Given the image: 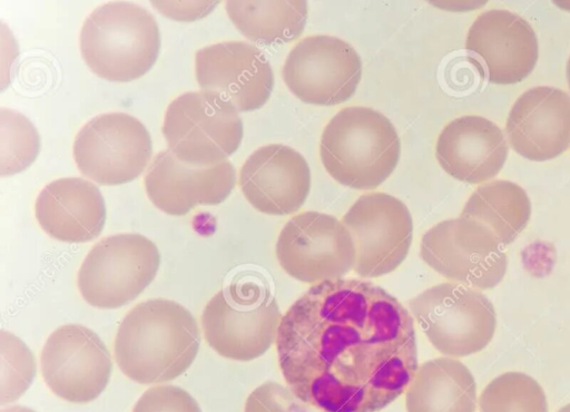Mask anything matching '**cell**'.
<instances>
[{
    "instance_id": "10",
    "label": "cell",
    "mask_w": 570,
    "mask_h": 412,
    "mask_svg": "<svg viewBox=\"0 0 570 412\" xmlns=\"http://www.w3.org/2000/svg\"><path fill=\"white\" fill-rule=\"evenodd\" d=\"M153 153L144 124L125 112L101 114L86 122L73 143L80 173L100 185H120L137 178Z\"/></svg>"
},
{
    "instance_id": "30",
    "label": "cell",
    "mask_w": 570,
    "mask_h": 412,
    "mask_svg": "<svg viewBox=\"0 0 570 412\" xmlns=\"http://www.w3.org/2000/svg\"><path fill=\"white\" fill-rule=\"evenodd\" d=\"M0 412H36L29 408L21 406V405H12L9 408L1 409Z\"/></svg>"
},
{
    "instance_id": "4",
    "label": "cell",
    "mask_w": 570,
    "mask_h": 412,
    "mask_svg": "<svg viewBox=\"0 0 570 412\" xmlns=\"http://www.w3.org/2000/svg\"><path fill=\"white\" fill-rule=\"evenodd\" d=\"M281 318L265 278L242 274L209 300L202 314V326L215 352L246 362L262 356L276 341Z\"/></svg>"
},
{
    "instance_id": "18",
    "label": "cell",
    "mask_w": 570,
    "mask_h": 412,
    "mask_svg": "<svg viewBox=\"0 0 570 412\" xmlns=\"http://www.w3.org/2000/svg\"><path fill=\"white\" fill-rule=\"evenodd\" d=\"M236 171L229 160L210 167L180 161L169 149L158 153L145 176L151 203L166 214L183 216L197 205H217L232 193Z\"/></svg>"
},
{
    "instance_id": "3",
    "label": "cell",
    "mask_w": 570,
    "mask_h": 412,
    "mask_svg": "<svg viewBox=\"0 0 570 412\" xmlns=\"http://www.w3.org/2000/svg\"><path fill=\"white\" fill-rule=\"evenodd\" d=\"M320 154L340 184L360 190L379 187L395 169L401 141L383 114L362 106L341 109L325 126Z\"/></svg>"
},
{
    "instance_id": "26",
    "label": "cell",
    "mask_w": 570,
    "mask_h": 412,
    "mask_svg": "<svg viewBox=\"0 0 570 412\" xmlns=\"http://www.w3.org/2000/svg\"><path fill=\"white\" fill-rule=\"evenodd\" d=\"M1 176L13 175L29 167L37 158L40 138L35 126L21 114L0 110Z\"/></svg>"
},
{
    "instance_id": "21",
    "label": "cell",
    "mask_w": 570,
    "mask_h": 412,
    "mask_svg": "<svg viewBox=\"0 0 570 412\" xmlns=\"http://www.w3.org/2000/svg\"><path fill=\"white\" fill-rule=\"evenodd\" d=\"M36 218L52 238L85 243L96 238L106 222L104 197L96 185L79 177L49 183L36 200Z\"/></svg>"
},
{
    "instance_id": "8",
    "label": "cell",
    "mask_w": 570,
    "mask_h": 412,
    "mask_svg": "<svg viewBox=\"0 0 570 412\" xmlns=\"http://www.w3.org/2000/svg\"><path fill=\"white\" fill-rule=\"evenodd\" d=\"M160 265L157 246L140 234L102 238L78 272L82 298L98 308H118L135 300L155 278Z\"/></svg>"
},
{
    "instance_id": "28",
    "label": "cell",
    "mask_w": 570,
    "mask_h": 412,
    "mask_svg": "<svg viewBox=\"0 0 570 412\" xmlns=\"http://www.w3.org/2000/svg\"><path fill=\"white\" fill-rule=\"evenodd\" d=\"M244 412H311L289 388L266 382L247 398Z\"/></svg>"
},
{
    "instance_id": "25",
    "label": "cell",
    "mask_w": 570,
    "mask_h": 412,
    "mask_svg": "<svg viewBox=\"0 0 570 412\" xmlns=\"http://www.w3.org/2000/svg\"><path fill=\"white\" fill-rule=\"evenodd\" d=\"M480 412H548L541 385L522 372L494 377L482 391Z\"/></svg>"
},
{
    "instance_id": "31",
    "label": "cell",
    "mask_w": 570,
    "mask_h": 412,
    "mask_svg": "<svg viewBox=\"0 0 570 412\" xmlns=\"http://www.w3.org/2000/svg\"><path fill=\"white\" fill-rule=\"evenodd\" d=\"M566 75H567L568 87L570 89V56H569V59L567 62Z\"/></svg>"
},
{
    "instance_id": "13",
    "label": "cell",
    "mask_w": 570,
    "mask_h": 412,
    "mask_svg": "<svg viewBox=\"0 0 570 412\" xmlns=\"http://www.w3.org/2000/svg\"><path fill=\"white\" fill-rule=\"evenodd\" d=\"M283 80L299 100L334 106L348 100L362 77V61L346 41L332 36H308L289 51Z\"/></svg>"
},
{
    "instance_id": "12",
    "label": "cell",
    "mask_w": 570,
    "mask_h": 412,
    "mask_svg": "<svg viewBox=\"0 0 570 412\" xmlns=\"http://www.w3.org/2000/svg\"><path fill=\"white\" fill-rule=\"evenodd\" d=\"M354 247V272L373 278L395 271L407 256L413 220L406 205L385 193L360 196L343 216Z\"/></svg>"
},
{
    "instance_id": "17",
    "label": "cell",
    "mask_w": 570,
    "mask_h": 412,
    "mask_svg": "<svg viewBox=\"0 0 570 412\" xmlns=\"http://www.w3.org/2000/svg\"><path fill=\"white\" fill-rule=\"evenodd\" d=\"M239 186L258 212L282 216L298 210L311 188L306 159L294 148L272 144L256 149L243 164Z\"/></svg>"
},
{
    "instance_id": "9",
    "label": "cell",
    "mask_w": 570,
    "mask_h": 412,
    "mask_svg": "<svg viewBox=\"0 0 570 412\" xmlns=\"http://www.w3.org/2000/svg\"><path fill=\"white\" fill-rule=\"evenodd\" d=\"M420 256L441 276L479 290L495 287L508 266L495 235L462 216L431 227L421 239Z\"/></svg>"
},
{
    "instance_id": "19",
    "label": "cell",
    "mask_w": 570,
    "mask_h": 412,
    "mask_svg": "<svg viewBox=\"0 0 570 412\" xmlns=\"http://www.w3.org/2000/svg\"><path fill=\"white\" fill-rule=\"evenodd\" d=\"M505 130L520 156L533 161L556 158L570 146V95L550 86L528 89L510 109Z\"/></svg>"
},
{
    "instance_id": "6",
    "label": "cell",
    "mask_w": 570,
    "mask_h": 412,
    "mask_svg": "<svg viewBox=\"0 0 570 412\" xmlns=\"http://www.w3.org/2000/svg\"><path fill=\"white\" fill-rule=\"evenodd\" d=\"M407 306L429 342L445 356L478 353L494 335L493 304L476 288L454 282L436 284Z\"/></svg>"
},
{
    "instance_id": "22",
    "label": "cell",
    "mask_w": 570,
    "mask_h": 412,
    "mask_svg": "<svg viewBox=\"0 0 570 412\" xmlns=\"http://www.w3.org/2000/svg\"><path fill=\"white\" fill-rule=\"evenodd\" d=\"M407 412H474L476 384L459 360L444 356L420 365L406 388Z\"/></svg>"
},
{
    "instance_id": "29",
    "label": "cell",
    "mask_w": 570,
    "mask_h": 412,
    "mask_svg": "<svg viewBox=\"0 0 570 412\" xmlns=\"http://www.w3.org/2000/svg\"><path fill=\"white\" fill-rule=\"evenodd\" d=\"M132 412H202L196 400L176 385H156L142 393Z\"/></svg>"
},
{
    "instance_id": "23",
    "label": "cell",
    "mask_w": 570,
    "mask_h": 412,
    "mask_svg": "<svg viewBox=\"0 0 570 412\" xmlns=\"http://www.w3.org/2000/svg\"><path fill=\"white\" fill-rule=\"evenodd\" d=\"M460 216L483 224L505 246L527 227L531 203L521 186L500 179L479 186L469 197Z\"/></svg>"
},
{
    "instance_id": "24",
    "label": "cell",
    "mask_w": 570,
    "mask_h": 412,
    "mask_svg": "<svg viewBox=\"0 0 570 412\" xmlns=\"http://www.w3.org/2000/svg\"><path fill=\"white\" fill-rule=\"evenodd\" d=\"M235 27L249 40L285 43L298 38L307 20L306 1H227Z\"/></svg>"
},
{
    "instance_id": "20",
    "label": "cell",
    "mask_w": 570,
    "mask_h": 412,
    "mask_svg": "<svg viewBox=\"0 0 570 412\" xmlns=\"http://www.w3.org/2000/svg\"><path fill=\"white\" fill-rule=\"evenodd\" d=\"M435 156L443 170L468 184H481L499 174L508 157L502 130L475 115L450 121L439 135Z\"/></svg>"
},
{
    "instance_id": "11",
    "label": "cell",
    "mask_w": 570,
    "mask_h": 412,
    "mask_svg": "<svg viewBox=\"0 0 570 412\" xmlns=\"http://www.w3.org/2000/svg\"><path fill=\"white\" fill-rule=\"evenodd\" d=\"M275 253L289 276L309 284L343 278L355 264L348 229L335 216L313 210L284 225Z\"/></svg>"
},
{
    "instance_id": "15",
    "label": "cell",
    "mask_w": 570,
    "mask_h": 412,
    "mask_svg": "<svg viewBox=\"0 0 570 412\" xmlns=\"http://www.w3.org/2000/svg\"><path fill=\"white\" fill-rule=\"evenodd\" d=\"M195 70L202 91L219 96L238 111L261 108L274 87L269 61L245 41H224L199 49Z\"/></svg>"
},
{
    "instance_id": "7",
    "label": "cell",
    "mask_w": 570,
    "mask_h": 412,
    "mask_svg": "<svg viewBox=\"0 0 570 412\" xmlns=\"http://www.w3.org/2000/svg\"><path fill=\"white\" fill-rule=\"evenodd\" d=\"M168 149L196 167L222 164L243 138V122L233 104L217 95L188 91L168 106L163 125Z\"/></svg>"
},
{
    "instance_id": "16",
    "label": "cell",
    "mask_w": 570,
    "mask_h": 412,
    "mask_svg": "<svg viewBox=\"0 0 570 412\" xmlns=\"http://www.w3.org/2000/svg\"><path fill=\"white\" fill-rule=\"evenodd\" d=\"M465 48L481 60L487 79L497 85H512L527 78L539 55L533 28L504 9L479 14L468 31Z\"/></svg>"
},
{
    "instance_id": "2",
    "label": "cell",
    "mask_w": 570,
    "mask_h": 412,
    "mask_svg": "<svg viewBox=\"0 0 570 412\" xmlns=\"http://www.w3.org/2000/svg\"><path fill=\"white\" fill-rule=\"evenodd\" d=\"M200 344L196 320L175 301L154 298L131 308L114 345L121 372L140 384L171 381L194 362Z\"/></svg>"
},
{
    "instance_id": "5",
    "label": "cell",
    "mask_w": 570,
    "mask_h": 412,
    "mask_svg": "<svg viewBox=\"0 0 570 412\" xmlns=\"http://www.w3.org/2000/svg\"><path fill=\"white\" fill-rule=\"evenodd\" d=\"M160 33L154 16L131 2H109L95 9L80 32V51L97 76L128 82L156 62Z\"/></svg>"
},
{
    "instance_id": "27",
    "label": "cell",
    "mask_w": 570,
    "mask_h": 412,
    "mask_svg": "<svg viewBox=\"0 0 570 412\" xmlns=\"http://www.w3.org/2000/svg\"><path fill=\"white\" fill-rule=\"evenodd\" d=\"M1 376L0 404L11 403L30 386L36 364L31 351L10 332L0 334Z\"/></svg>"
},
{
    "instance_id": "14",
    "label": "cell",
    "mask_w": 570,
    "mask_h": 412,
    "mask_svg": "<svg viewBox=\"0 0 570 412\" xmlns=\"http://www.w3.org/2000/svg\"><path fill=\"white\" fill-rule=\"evenodd\" d=\"M40 367L46 384L57 396L71 403H88L106 389L112 363L94 331L66 324L47 339Z\"/></svg>"
},
{
    "instance_id": "32",
    "label": "cell",
    "mask_w": 570,
    "mask_h": 412,
    "mask_svg": "<svg viewBox=\"0 0 570 412\" xmlns=\"http://www.w3.org/2000/svg\"><path fill=\"white\" fill-rule=\"evenodd\" d=\"M558 412H570V403L561 408Z\"/></svg>"
},
{
    "instance_id": "1",
    "label": "cell",
    "mask_w": 570,
    "mask_h": 412,
    "mask_svg": "<svg viewBox=\"0 0 570 412\" xmlns=\"http://www.w3.org/2000/svg\"><path fill=\"white\" fill-rule=\"evenodd\" d=\"M287 386L322 412H377L417 370L412 314L382 287L356 278L311 286L276 336Z\"/></svg>"
}]
</instances>
